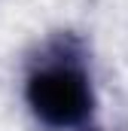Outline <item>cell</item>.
<instances>
[{"instance_id": "6da1fadb", "label": "cell", "mask_w": 128, "mask_h": 131, "mask_svg": "<svg viewBox=\"0 0 128 131\" xmlns=\"http://www.w3.org/2000/svg\"><path fill=\"white\" fill-rule=\"evenodd\" d=\"M25 101L43 128L70 131L89 122L95 89L73 40H55L34 58L25 76Z\"/></svg>"}]
</instances>
